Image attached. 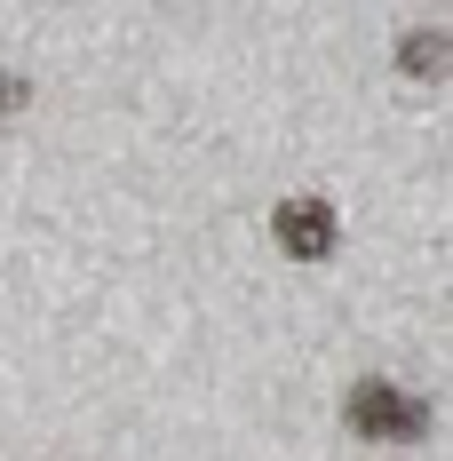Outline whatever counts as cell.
<instances>
[{
	"label": "cell",
	"instance_id": "7a4b0ae2",
	"mask_svg": "<svg viewBox=\"0 0 453 461\" xmlns=\"http://www.w3.org/2000/svg\"><path fill=\"white\" fill-rule=\"evenodd\" d=\"M271 239L294 255V263H326V255H334V239H342V223H334V207H326V199H278Z\"/></svg>",
	"mask_w": 453,
	"mask_h": 461
},
{
	"label": "cell",
	"instance_id": "3957f363",
	"mask_svg": "<svg viewBox=\"0 0 453 461\" xmlns=\"http://www.w3.org/2000/svg\"><path fill=\"white\" fill-rule=\"evenodd\" d=\"M398 64L413 80H446V32H406L398 41Z\"/></svg>",
	"mask_w": 453,
	"mask_h": 461
},
{
	"label": "cell",
	"instance_id": "6da1fadb",
	"mask_svg": "<svg viewBox=\"0 0 453 461\" xmlns=\"http://www.w3.org/2000/svg\"><path fill=\"white\" fill-rule=\"evenodd\" d=\"M342 414H350V438H430V398H406V390L382 382V374L350 382Z\"/></svg>",
	"mask_w": 453,
	"mask_h": 461
}]
</instances>
